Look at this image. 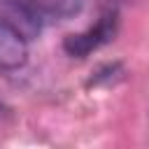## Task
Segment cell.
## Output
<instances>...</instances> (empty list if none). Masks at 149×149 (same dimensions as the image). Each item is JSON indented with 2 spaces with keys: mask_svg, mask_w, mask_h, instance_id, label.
Returning a JSON list of instances; mask_svg holds the SVG:
<instances>
[{
  "mask_svg": "<svg viewBox=\"0 0 149 149\" xmlns=\"http://www.w3.org/2000/svg\"><path fill=\"white\" fill-rule=\"evenodd\" d=\"M26 2L40 19H56V21L77 16L86 5V0H26Z\"/></svg>",
  "mask_w": 149,
  "mask_h": 149,
  "instance_id": "obj_3",
  "label": "cell"
},
{
  "mask_svg": "<svg viewBox=\"0 0 149 149\" xmlns=\"http://www.w3.org/2000/svg\"><path fill=\"white\" fill-rule=\"evenodd\" d=\"M28 61L26 37L7 21L0 19V70H19Z\"/></svg>",
  "mask_w": 149,
  "mask_h": 149,
  "instance_id": "obj_2",
  "label": "cell"
},
{
  "mask_svg": "<svg viewBox=\"0 0 149 149\" xmlns=\"http://www.w3.org/2000/svg\"><path fill=\"white\" fill-rule=\"evenodd\" d=\"M116 28H119V7H116V2H107L102 7V12H100L95 26H91V28H86L81 33H74V35H68L65 42H63V49L70 56L84 58L91 51L107 44L109 40H114Z\"/></svg>",
  "mask_w": 149,
  "mask_h": 149,
  "instance_id": "obj_1",
  "label": "cell"
}]
</instances>
